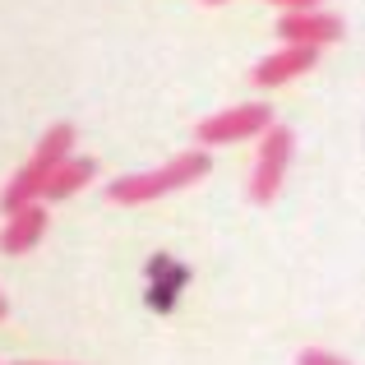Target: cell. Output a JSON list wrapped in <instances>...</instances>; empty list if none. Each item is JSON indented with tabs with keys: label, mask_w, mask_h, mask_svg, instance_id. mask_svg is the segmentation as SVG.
Returning a JSON list of instances; mask_svg holds the SVG:
<instances>
[{
	"label": "cell",
	"mask_w": 365,
	"mask_h": 365,
	"mask_svg": "<svg viewBox=\"0 0 365 365\" xmlns=\"http://www.w3.org/2000/svg\"><path fill=\"white\" fill-rule=\"evenodd\" d=\"M0 319H5V296H0Z\"/></svg>",
	"instance_id": "8fae6325"
},
{
	"label": "cell",
	"mask_w": 365,
	"mask_h": 365,
	"mask_svg": "<svg viewBox=\"0 0 365 365\" xmlns=\"http://www.w3.org/2000/svg\"><path fill=\"white\" fill-rule=\"evenodd\" d=\"M296 365H347V361L329 356V351H301V356H296Z\"/></svg>",
	"instance_id": "9c48e42d"
},
{
	"label": "cell",
	"mask_w": 365,
	"mask_h": 365,
	"mask_svg": "<svg viewBox=\"0 0 365 365\" xmlns=\"http://www.w3.org/2000/svg\"><path fill=\"white\" fill-rule=\"evenodd\" d=\"M70 148H74V125H51V130L42 134V143L33 148V158L24 162V171H19L14 180L5 185V195H0V213H19V208H28L37 195H42V185H46V176H51L56 167H61L65 158H70Z\"/></svg>",
	"instance_id": "7a4b0ae2"
},
{
	"label": "cell",
	"mask_w": 365,
	"mask_h": 365,
	"mask_svg": "<svg viewBox=\"0 0 365 365\" xmlns=\"http://www.w3.org/2000/svg\"><path fill=\"white\" fill-rule=\"evenodd\" d=\"M287 162H292V130L287 125H268L264 143H259L255 171H250V199L255 204H273V195L282 190Z\"/></svg>",
	"instance_id": "3957f363"
},
{
	"label": "cell",
	"mask_w": 365,
	"mask_h": 365,
	"mask_svg": "<svg viewBox=\"0 0 365 365\" xmlns=\"http://www.w3.org/2000/svg\"><path fill=\"white\" fill-rule=\"evenodd\" d=\"M208 5H222V0H208Z\"/></svg>",
	"instance_id": "7c38bea8"
},
{
	"label": "cell",
	"mask_w": 365,
	"mask_h": 365,
	"mask_svg": "<svg viewBox=\"0 0 365 365\" xmlns=\"http://www.w3.org/2000/svg\"><path fill=\"white\" fill-rule=\"evenodd\" d=\"M93 176H98V162H93V158H65L61 167L46 176V185H42L37 199H51V204H56V199H70V195H79Z\"/></svg>",
	"instance_id": "ba28073f"
},
{
	"label": "cell",
	"mask_w": 365,
	"mask_h": 365,
	"mask_svg": "<svg viewBox=\"0 0 365 365\" xmlns=\"http://www.w3.org/2000/svg\"><path fill=\"white\" fill-rule=\"evenodd\" d=\"M268 125H273V111L264 107V102H245V107H227L217 111V116L199 120V143H241L250 134H264Z\"/></svg>",
	"instance_id": "277c9868"
},
{
	"label": "cell",
	"mask_w": 365,
	"mask_h": 365,
	"mask_svg": "<svg viewBox=\"0 0 365 365\" xmlns=\"http://www.w3.org/2000/svg\"><path fill=\"white\" fill-rule=\"evenodd\" d=\"M24 365H37V361H24Z\"/></svg>",
	"instance_id": "4fadbf2b"
},
{
	"label": "cell",
	"mask_w": 365,
	"mask_h": 365,
	"mask_svg": "<svg viewBox=\"0 0 365 365\" xmlns=\"http://www.w3.org/2000/svg\"><path fill=\"white\" fill-rule=\"evenodd\" d=\"M208 167H213L208 153H180V158L162 162V167H153V171L111 180L107 199H111V204H148V199H162V195H171V190L195 185L199 176H208Z\"/></svg>",
	"instance_id": "6da1fadb"
},
{
	"label": "cell",
	"mask_w": 365,
	"mask_h": 365,
	"mask_svg": "<svg viewBox=\"0 0 365 365\" xmlns=\"http://www.w3.org/2000/svg\"><path fill=\"white\" fill-rule=\"evenodd\" d=\"M277 33L287 37V46H333L342 37V19L324 14V9H292V14L277 24Z\"/></svg>",
	"instance_id": "5b68a950"
},
{
	"label": "cell",
	"mask_w": 365,
	"mask_h": 365,
	"mask_svg": "<svg viewBox=\"0 0 365 365\" xmlns=\"http://www.w3.org/2000/svg\"><path fill=\"white\" fill-rule=\"evenodd\" d=\"M314 61H319V51H314V46H282V51H273L268 61L255 65V83H259V88L292 83V79H301V74H310Z\"/></svg>",
	"instance_id": "8992f818"
},
{
	"label": "cell",
	"mask_w": 365,
	"mask_h": 365,
	"mask_svg": "<svg viewBox=\"0 0 365 365\" xmlns=\"http://www.w3.org/2000/svg\"><path fill=\"white\" fill-rule=\"evenodd\" d=\"M273 5H282V9H314L319 0H273Z\"/></svg>",
	"instance_id": "30bf717a"
},
{
	"label": "cell",
	"mask_w": 365,
	"mask_h": 365,
	"mask_svg": "<svg viewBox=\"0 0 365 365\" xmlns=\"http://www.w3.org/2000/svg\"><path fill=\"white\" fill-rule=\"evenodd\" d=\"M42 232H46V208L28 204V208H19V213H9L5 232H0V250H5V255H28V250L42 241Z\"/></svg>",
	"instance_id": "52a82bcc"
}]
</instances>
